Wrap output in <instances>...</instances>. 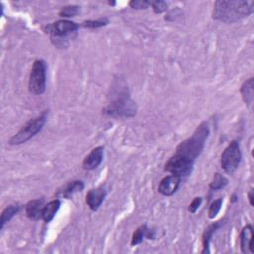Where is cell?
Segmentation results:
<instances>
[{
  "instance_id": "3957f363",
  "label": "cell",
  "mask_w": 254,
  "mask_h": 254,
  "mask_svg": "<svg viewBox=\"0 0 254 254\" xmlns=\"http://www.w3.org/2000/svg\"><path fill=\"white\" fill-rule=\"evenodd\" d=\"M47 114L48 111H44L41 115L37 116L36 118H33L29 120L10 140L9 144L10 145H19L27 142L30 140L32 137H34L37 133H39L47 119Z\"/></svg>"
},
{
  "instance_id": "6da1fadb",
  "label": "cell",
  "mask_w": 254,
  "mask_h": 254,
  "mask_svg": "<svg viewBox=\"0 0 254 254\" xmlns=\"http://www.w3.org/2000/svg\"><path fill=\"white\" fill-rule=\"evenodd\" d=\"M253 1H216L212 18L225 23L237 22L253 12Z\"/></svg>"
},
{
  "instance_id": "7402d4cb",
  "label": "cell",
  "mask_w": 254,
  "mask_h": 254,
  "mask_svg": "<svg viewBox=\"0 0 254 254\" xmlns=\"http://www.w3.org/2000/svg\"><path fill=\"white\" fill-rule=\"evenodd\" d=\"M108 20L107 19H98V20H87L82 22L81 26L85 27V28H91V29H95V28H100L103 27L105 25H107Z\"/></svg>"
},
{
  "instance_id": "9a60e30c",
  "label": "cell",
  "mask_w": 254,
  "mask_h": 254,
  "mask_svg": "<svg viewBox=\"0 0 254 254\" xmlns=\"http://www.w3.org/2000/svg\"><path fill=\"white\" fill-rule=\"evenodd\" d=\"M222 225V221L219 220V221H216L210 225H208L203 233H202V246H203V249H202V253H208L209 250H208V247H209V242H210V239L213 235V233Z\"/></svg>"
},
{
  "instance_id": "484cf974",
  "label": "cell",
  "mask_w": 254,
  "mask_h": 254,
  "mask_svg": "<svg viewBox=\"0 0 254 254\" xmlns=\"http://www.w3.org/2000/svg\"><path fill=\"white\" fill-rule=\"evenodd\" d=\"M201 202H202V198H201L200 196L194 197V198L192 199V201H191V202L190 203V205H189V211H190V213H194V212L198 209V207L200 206Z\"/></svg>"
},
{
  "instance_id": "d4e9b609",
  "label": "cell",
  "mask_w": 254,
  "mask_h": 254,
  "mask_svg": "<svg viewBox=\"0 0 254 254\" xmlns=\"http://www.w3.org/2000/svg\"><path fill=\"white\" fill-rule=\"evenodd\" d=\"M129 5L133 9H146L151 5V1L147 0H132L129 2Z\"/></svg>"
},
{
  "instance_id": "277c9868",
  "label": "cell",
  "mask_w": 254,
  "mask_h": 254,
  "mask_svg": "<svg viewBox=\"0 0 254 254\" xmlns=\"http://www.w3.org/2000/svg\"><path fill=\"white\" fill-rule=\"evenodd\" d=\"M47 64L44 60H36L31 68L29 77V90L31 93L40 95L46 90Z\"/></svg>"
},
{
  "instance_id": "4fadbf2b",
  "label": "cell",
  "mask_w": 254,
  "mask_h": 254,
  "mask_svg": "<svg viewBox=\"0 0 254 254\" xmlns=\"http://www.w3.org/2000/svg\"><path fill=\"white\" fill-rule=\"evenodd\" d=\"M44 199H32L26 204V214L32 220H38L42 218L44 209Z\"/></svg>"
},
{
  "instance_id": "603a6c76",
  "label": "cell",
  "mask_w": 254,
  "mask_h": 254,
  "mask_svg": "<svg viewBox=\"0 0 254 254\" xmlns=\"http://www.w3.org/2000/svg\"><path fill=\"white\" fill-rule=\"evenodd\" d=\"M221 204H222V198L215 199L211 202V204L209 205V209H208V217L209 218H214L217 215V213L219 212V210L221 208Z\"/></svg>"
},
{
  "instance_id": "2e32d148",
  "label": "cell",
  "mask_w": 254,
  "mask_h": 254,
  "mask_svg": "<svg viewBox=\"0 0 254 254\" xmlns=\"http://www.w3.org/2000/svg\"><path fill=\"white\" fill-rule=\"evenodd\" d=\"M253 79H254L253 77H250L247 80H245L240 88L242 98L247 105H250L253 100V94H254V80Z\"/></svg>"
},
{
  "instance_id": "30bf717a",
  "label": "cell",
  "mask_w": 254,
  "mask_h": 254,
  "mask_svg": "<svg viewBox=\"0 0 254 254\" xmlns=\"http://www.w3.org/2000/svg\"><path fill=\"white\" fill-rule=\"evenodd\" d=\"M104 148L102 146L95 147L90 151V153L84 158L82 162V168L87 171L96 169L102 162Z\"/></svg>"
},
{
  "instance_id": "44dd1931",
  "label": "cell",
  "mask_w": 254,
  "mask_h": 254,
  "mask_svg": "<svg viewBox=\"0 0 254 254\" xmlns=\"http://www.w3.org/2000/svg\"><path fill=\"white\" fill-rule=\"evenodd\" d=\"M79 11V7L76 5H67L61 9L59 15L63 18H70L75 16Z\"/></svg>"
},
{
  "instance_id": "7c38bea8",
  "label": "cell",
  "mask_w": 254,
  "mask_h": 254,
  "mask_svg": "<svg viewBox=\"0 0 254 254\" xmlns=\"http://www.w3.org/2000/svg\"><path fill=\"white\" fill-rule=\"evenodd\" d=\"M253 228L251 224H247L243 227L240 233V246L241 251L244 254L253 253Z\"/></svg>"
},
{
  "instance_id": "5bb4252c",
  "label": "cell",
  "mask_w": 254,
  "mask_h": 254,
  "mask_svg": "<svg viewBox=\"0 0 254 254\" xmlns=\"http://www.w3.org/2000/svg\"><path fill=\"white\" fill-rule=\"evenodd\" d=\"M83 188H84L83 182H81V181H72V182H69V183L65 184L64 187H62L60 190H58L57 195L62 196V197L69 198L75 192L81 191L83 190Z\"/></svg>"
},
{
  "instance_id": "9c48e42d",
  "label": "cell",
  "mask_w": 254,
  "mask_h": 254,
  "mask_svg": "<svg viewBox=\"0 0 254 254\" xmlns=\"http://www.w3.org/2000/svg\"><path fill=\"white\" fill-rule=\"evenodd\" d=\"M181 183V177L176 175H171L165 177L158 186V191L166 196L174 194Z\"/></svg>"
},
{
  "instance_id": "5b68a950",
  "label": "cell",
  "mask_w": 254,
  "mask_h": 254,
  "mask_svg": "<svg viewBox=\"0 0 254 254\" xmlns=\"http://www.w3.org/2000/svg\"><path fill=\"white\" fill-rule=\"evenodd\" d=\"M103 112L113 117H132L136 114V104L125 94L119 95L112 101Z\"/></svg>"
},
{
  "instance_id": "8992f818",
  "label": "cell",
  "mask_w": 254,
  "mask_h": 254,
  "mask_svg": "<svg viewBox=\"0 0 254 254\" xmlns=\"http://www.w3.org/2000/svg\"><path fill=\"white\" fill-rule=\"evenodd\" d=\"M241 151L239 143L236 140H233L229 145L224 149L221 154L220 164L223 171L229 175H232L239 167L241 162Z\"/></svg>"
},
{
  "instance_id": "52a82bcc",
  "label": "cell",
  "mask_w": 254,
  "mask_h": 254,
  "mask_svg": "<svg viewBox=\"0 0 254 254\" xmlns=\"http://www.w3.org/2000/svg\"><path fill=\"white\" fill-rule=\"evenodd\" d=\"M78 28L79 26L74 22L68 20H59L53 24L48 25L45 28V32L51 35L53 41H62L63 39H65L74 34Z\"/></svg>"
},
{
  "instance_id": "ba28073f",
  "label": "cell",
  "mask_w": 254,
  "mask_h": 254,
  "mask_svg": "<svg viewBox=\"0 0 254 254\" xmlns=\"http://www.w3.org/2000/svg\"><path fill=\"white\" fill-rule=\"evenodd\" d=\"M193 161L175 154L165 164V171L179 177L189 176L192 171Z\"/></svg>"
},
{
  "instance_id": "7a4b0ae2",
  "label": "cell",
  "mask_w": 254,
  "mask_h": 254,
  "mask_svg": "<svg viewBox=\"0 0 254 254\" xmlns=\"http://www.w3.org/2000/svg\"><path fill=\"white\" fill-rule=\"evenodd\" d=\"M208 134L209 129L207 124L205 122L200 123L190 138L179 144L176 154L190 161H194L202 152Z\"/></svg>"
},
{
  "instance_id": "ffe728a7",
  "label": "cell",
  "mask_w": 254,
  "mask_h": 254,
  "mask_svg": "<svg viewBox=\"0 0 254 254\" xmlns=\"http://www.w3.org/2000/svg\"><path fill=\"white\" fill-rule=\"evenodd\" d=\"M147 231H148V228L147 226L144 224V225H141L140 227H138L135 232L133 233L132 235V240H131V245L134 246V245H138L140 244L144 237H146V234H147Z\"/></svg>"
},
{
  "instance_id": "d6986e66",
  "label": "cell",
  "mask_w": 254,
  "mask_h": 254,
  "mask_svg": "<svg viewBox=\"0 0 254 254\" xmlns=\"http://www.w3.org/2000/svg\"><path fill=\"white\" fill-rule=\"evenodd\" d=\"M227 184H228V180L224 176L220 175L219 173H216L214 174L213 179L209 184V189L212 190H222L227 186Z\"/></svg>"
},
{
  "instance_id": "cb8c5ba5",
  "label": "cell",
  "mask_w": 254,
  "mask_h": 254,
  "mask_svg": "<svg viewBox=\"0 0 254 254\" xmlns=\"http://www.w3.org/2000/svg\"><path fill=\"white\" fill-rule=\"evenodd\" d=\"M151 6H152L154 12L157 14L163 13L168 9V3L165 1H161V0L151 1Z\"/></svg>"
},
{
  "instance_id": "ac0fdd59",
  "label": "cell",
  "mask_w": 254,
  "mask_h": 254,
  "mask_svg": "<svg viewBox=\"0 0 254 254\" xmlns=\"http://www.w3.org/2000/svg\"><path fill=\"white\" fill-rule=\"evenodd\" d=\"M19 210V205L18 204H11L7 207H5L1 213V218H0V229H3L5 223H7Z\"/></svg>"
},
{
  "instance_id": "e0dca14e",
  "label": "cell",
  "mask_w": 254,
  "mask_h": 254,
  "mask_svg": "<svg viewBox=\"0 0 254 254\" xmlns=\"http://www.w3.org/2000/svg\"><path fill=\"white\" fill-rule=\"evenodd\" d=\"M61 206V200L60 199H54L52 201H50L49 203H47L44 206L43 209V214H42V218L44 219L45 222H50L56 215L57 211L59 210Z\"/></svg>"
},
{
  "instance_id": "4316f807",
  "label": "cell",
  "mask_w": 254,
  "mask_h": 254,
  "mask_svg": "<svg viewBox=\"0 0 254 254\" xmlns=\"http://www.w3.org/2000/svg\"><path fill=\"white\" fill-rule=\"evenodd\" d=\"M248 197H249V201H250V204L253 205V190H251L248 193Z\"/></svg>"
},
{
  "instance_id": "8fae6325",
  "label": "cell",
  "mask_w": 254,
  "mask_h": 254,
  "mask_svg": "<svg viewBox=\"0 0 254 254\" xmlns=\"http://www.w3.org/2000/svg\"><path fill=\"white\" fill-rule=\"evenodd\" d=\"M106 194V190L102 187H98L95 189H91L85 196V201L88 207L95 211L98 209V207L101 205L104 197Z\"/></svg>"
}]
</instances>
